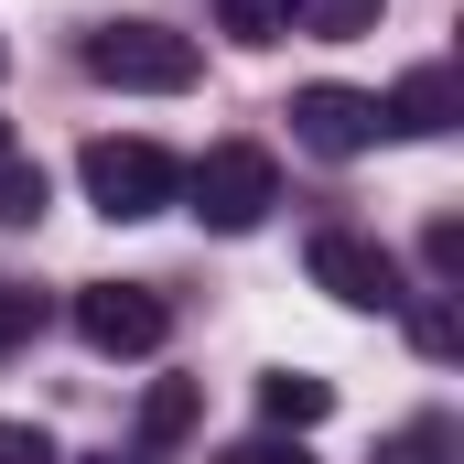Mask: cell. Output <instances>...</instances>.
<instances>
[{
	"label": "cell",
	"mask_w": 464,
	"mask_h": 464,
	"mask_svg": "<svg viewBox=\"0 0 464 464\" xmlns=\"http://www.w3.org/2000/svg\"><path fill=\"white\" fill-rule=\"evenodd\" d=\"M87 76L98 87H130V98H184L206 76V44L173 33V22H98L87 33Z\"/></svg>",
	"instance_id": "1"
},
{
	"label": "cell",
	"mask_w": 464,
	"mask_h": 464,
	"mask_svg": "<svg viewBox=\"0 0 464 464\" xmlns=\"http://www.w3.org/2000/svg\"><path fill=\"white\" fill-rule=\"evenodd\" d=\"M76 184H87V206L109 217V227H140V217H162L173 195H184V162L162 151V140H87L76 151Z\"/></svg>",
	"instance_id": "2"
},
{
	"label": "cell",
	"mask_w": 464,
	"mask_h": 464,
	"mask_svg": "<svg viewBox=\"0 0 464 464\" xmlns=\"http://www.w3.org/2000/svg\"><path fill=\"white\" fill-rule=\"evenodd\" d=\"M173 206H195V227H217V237H248L281 206V162H270L259 140H217L206 162H184V195H173Z\"/></svg>",
	"instance_id": "3"
},
{
	"label": "cell",
	"mask_w": 464,
	"mask_h": 464,
	"mask_svg": "<svg viewBox=\"0 0 464 464\" xmlns=\"http://www.w3.org/2000/svg\"><path fill=\"white\" fill-rule=\"evenodd\" d=\"M303 270H314V292H335L346 314H400V303H411L400 259H389L378 237H356V227H314V248H303Z\"/></svg>",
	"instance_id": "4"
},
{
	"label": "cell",
	"mask_w": 464,
	"mask_h": 464,
	"mask_svg": "<svg viewBox=\"0 0 464 464\" xmlns=\"http://www.w3.org/2000/svg\"><path fill=\"white\" fill-rule=\"evenodd\" d=\"M76 335L98 356H162L173 303H162L151 281H87V292H76Z\"/></svg>",
	"instance_id": "5"
},
{
	"label": "cell",
	"mask_w": 464,
	"mask_h": 464,
	"mask_svg": "<svg viewBox=\"0 0 464 464\" xmlns=\"http://www.w3.org/2000/svg\"><path fill=\"white\" fill-rule=\"evenodd\" d=\"M292 140L314 151V162H356V151H378V98L367 87H292Z\"/></svg>",
	"instance_id": "6"
},
{
	"label": "cell",
	"mask_w": 464,
	"mask_h": 464,
	"mask_svg": "<svg viewBox=\"0 0 464 464\" xmlns=\"http://www.w3.org/2000/svg\"><path fill=\"white\" fill-rule=\"evenodd\" d=\"M454 119H464V76L454 65H411V76L378 98V130H411V140H443Z\"/></svg>",
	"instance_id": "7"
},
{
	"label": "cell",
	"mask_w": 464,
	"mask_h": 464,
	"mask_svg": "<svg viewBox=\"0 0 464 464\" xmlns=\"http://www.w3.org/2000/svg\"><path fill=\"white\" fill-rule=\"evenodd\" d=\"M195 421H206V378H151V389H140V432H130V443H140V454H173Z\"/></svg>",
	"instance_id": "8"
},
{
	"label": "cell",
	"mask_w": 464,
	"mask_h": 464,
	"mask_svg": "<svg viewBox=\"0 0 464 464\" xmlns=\"http://www.w3.org/2000/svg\"><path fill=\"white\" fill-rule=\"evenodd\" d=\"M324 411H335V378H314V367H270L259 378V421L270 432H314Z\"/></svg>",
	"instance_id": "9"
},
{
	"label": "cell",
	"mask_w": 464,
	"mask_h": 464,
	"mask_svg": "<svg viewBox=\"0 0 464 464\" xmlns=\"http://www.w3.org/2000/svg\"><path fill=\"white\" fill-rule=\"evenodd\" d=\"M400 314H411V346L432 356V367H454V356H464V324H454V292H411Z\"/></svg>",
	"instance_id": "10"
},
{
	"label": "cell",
	"mask_w": 464,
	"mask_h": 464,
	"mask_svg": "<svg viewBox=\"0 0 464 464\" xmlns=\"http://www.w3.org/2000/svg\"><path fill=\"white\" fill-rule=\"evenodd\" d=\"M44 206H54V184H44V162H22V151H0V227H44Z\"/></svg>",
	"instance_id": "11"
},
{
	"label": "cell",
	"mask_w": 464,
	"mask_h": 464,
	"mask_svg": "<svg viewBox=\"0 0 464 464\" xmlns=\"http://www.w3.org/2000/svg\"><path fill=\"white\" fill-rule=\"evenodd\" d=\"M292 22H303V0H217V33L227 44H281Z\"/></svg>",
	"instance_id": "12"
},
{
	"label": "cell",
	"mask_w": 464,
	"mask_h": 464,
	"mask_svg": "<svg viewBox=\"0 0 464 464\" xmlns=\"http://www.w3.org/2000/svg\"><path fill=\"white\" fill-rule=\"evenodd\" d=\"M292 33H314V44H356V33H378V0H303Z\"/></svg>",
	"instance_id": "13"
},
{
	"label": "cell",
	"mask_w": 464,
	"mask_h": 464,
	"mask_svg": "<svg viewBox=\"0 0 464 464\" xmlns=\"http://www.w3.org/2000/svg\"><path fill=\"white\" fill-rule=\"evenodd\" d=\"M206 464H314V454H303V432H248V443H217Z\"/></svg>",
	"instance_id": "14"
},
{
	"label": "cell",
	"mask_w": 464,
	"mask_h": 464,
	"mask_svg": "<svg viewBox=\"0 0 464 464\" xmlns=\"http://www.w3.org/2000/svg\"><path fill=\"white\" fill-rule=\"evenodd\" d=\"M421 270H432L443 292L464 281V217H432V237H421Z\"/></svg>",
	"instance_id": "15"
},
{
	"label": "cell",
	"mask_w": 464,
	"mask_h": 464,
	"mask_svg": "<svg viewBox=\"0 0 464 464\" xmlns=\"http://www.w3.org/2000/svg\"><path fill=\"white\" fill-rule=\"evenodd\" d=\"M0 464H65L44 421H0Z\"/></svg>",
	"instance_id": "16"
},
{
	"label": "cell",
	"mask_w": 464,
	"mask_h": 464,
	"mask_svg": "<svg viewBox=\"0 0 464 464\" xmlns=\"http://www.w3.org/2000/svg\"><path fill=\"white\" fill-rule=\"evenodd\" d=\"M33 324H44V303H33V292H11V281H0V356L22 346V335H33Z\"/></svg>",
	"instance_id": "17"
},
{
	"label": "cell",
	"mask_w": 464,
	"mask_h": 464,
	"mask_svg": "<svg viewBox=\"0 0 464 464\" xmlns=\"http://www.w3.org/2000/svg\"><path fill=\"white\" fill-rule=\"evenodd\" d=\"M76 464H162V454H140V443H130V454H76Z\"/></svg>",
	"instance_id": "18"
},
{
	"label": "cell",
	"mask_w": 464,
	"mask_h": 464,
	"mask_svg": "<svg viewBox=\"0 0 464 464\" xmlns=\"http://www.w3.org/2000/svg\"><path fill=\"white\" fill-rule=\"evenodd\" d=\"M0 151H11V119H0Z\"/></svg>",
	"instance_id": "19"
},
{
	"label": "cell",
	"mask_w": 464,
	"mask_h": 464,
	"mask_svg": "<svg viewBox=\"0 0 464 464\" xmlns=\"http://www.w3.org/2000/svg\"><path fill=\"white\" fill-rule=\"evenodd\" d=\"M0 65H11V44H0Z\"/></svg>",
	"instance_id": "20"
}]
</instances>
